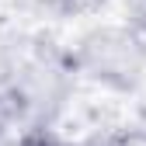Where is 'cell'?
<instances>
[{"label":"cell","mask_w":146,"mask_h":146,"mask_svg":"<svg viewBox=\"0 0 146 146\" xmlns=\"http://www.w3.org/2000/svg\"><path fill=\"white\" fill-rule=\"evenodd\" d=\"M70 66L84 73L87 80L129 90L143 80L146 70V38L129 25V28H98L80 42L73 52Z\"/></svg>","instance_id":"6da1fadb"},{"label":"cell","mask_w":146,"mask_h":146,"mask_svg":"<svg viewBox=\"0 0 146 146\" xmlns=\"http://www.w3.org/2000/svg\"><path fill=\"white\" fill-rule=\"evenodd\" d=\"M45 4L52 11H59V14H90V11H98L104 0H45Z\"/></svg>","instance_id":"7a4b0ae2"},{"label":"cell","mask_w":146,"mask_h":146,"mask_svg":"<svg viewBox=\"0 0 146 146\" xmlns=\"http://www.w3.org/2000/svg\"><path fill=\"white\" fill-rule=\"evenodd\" d=\"M111 146H146V129H122L111 136Z\"/></svg>","instance_id":"3957f363"},{"label":"cell","mask_w":146,"mask_h":146,"mask_svg":"<svg viewBox=\"0 0 146 146\" xmlns=\"http://www.w3.org/2000/svg\"><path fill=\"white\" fill-rule=\"evenodd\" d=\"M14 111H17V108H14V101H11V94H7L4 87H0V136L7 132V125H11V118H14Z\"/></svg>","instance_id":"277c9868"},{"label":"cell","mask_w":146,"mask_h":146,"mask_svg":"<svg viewBox=\"0 0 146 146\" xmlns=\"http://www.w3.org/2000/svg\"><path fill=\"white\" fill-rule=\"evenodd\" d=\"M77 146H111V136L108 139H87V143H77Z\"/></svg>","instance_id":"5b68a950"}]
</instances>
